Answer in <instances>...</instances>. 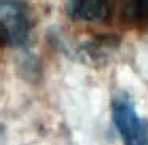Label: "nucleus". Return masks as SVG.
Listing matches in <instances>:
<instances>
[{
  "instance_id": "obj_3",
  "label": "nucleus",
  "mask_w": 148,
  "mask_h": 145,
  "mask_svg": "<svg viewBox=\"0 0 148 145\" xmlns=\"http://www.w3.org/2000/svg\"><path fill=\"white\" fill-rule=\"evenodd\" d=\"M65 11L72 19L105 23L112 18L113 10L108 2L102 0H73L65 3Z\"/></svg>"
},
{
  "instance_id": "obj_4",
  "label": "nucleus",
  "mask_w": 148,
  "mask_h": 145,
  "mask_svg": "<svg viewBox=\"0 0 148 145\" xmlns=\"http://www.w3.org/2000/svg\"><path fill=\"white\" fill-rule=\"evenodd\" d=\"M123 16L127 21H143L148 19V0L127 2L123 10Z\"/></svg>"
},
{
  "instance_id": "obj_1",
  "label": "nucleus",
  "mask_w": 148,
  "mask_h": 145,
  "mask_svg": "<svg viewBox=\"0 0 148 145\" xmlns=\"http://www.w3.org/2000/svg\"><path fill=\"white\" fill-rule=\"evenodd\" d=\"M112 116L124 145H148V120L138 115L129 94L119 93L113 97Z\"/></svg>"
},
{
  "instance_id": "obj_2",
  "label": "nucleus",
  "mask_w": 148,
  "mask_h": 145,
  "mask_svg": "<svg viewBox=\"0 0 148 145\" xmlns=\"http://www.w3.org/2000/svg\"><path fill=\"white\" fill-rule=\"evenodd\" d=\"M2 40L5 46H26L32 30V16L23 2H0Z\"/></svg>"
}]
</instances>
